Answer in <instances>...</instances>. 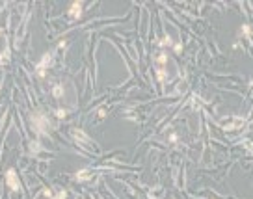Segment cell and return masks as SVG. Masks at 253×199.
I'll return each mask as SVG.
<instances>
[{
  "label": "cell",
  "instance_id": "8fae6325",
  "mask_svg": "<svg viewBox=\"0 0 253 199\" xmlns=\"http://www.w3.org/2000/svg\"><path fill=\"white\" fill-rule=\"evenodd\" d=\"M41 194H43V195H45V197H50V199L54 197V194H52V192L49 190V188H43V192H41Z\"/></svg>",
  "mask_w": 253,
  "mask_h": 199
},
{
  "label": "cell",
  "instance_id": "4fadbf2b",
  "mask_svg": "<svg viewBox=\"0 0 253 199\" xmlns=\"http://www.w3.org/2000/svg\"><path fill=\"white\" fill-rule=\"evenodd\" d=\"M56 115H58V117H63V115H65V110H63V108H60L58 112H56Z\"/></svg>",
  "mask_w": 253,
  "mask_h": 199
},
{
  "label": "cell",
  "instance_id": "3957f363",
  "mask_svg": "<svg viewBox=\"0 0 253 199\" xmlns=\"http://www.w3.org/2000/svg\"><path fill=\"white\" fill-rule=\"evenodd\" d=\"M6 182H8V188H9L11 192H19V190H21V182H19V179H17L15 169H8V171H6Z\"/></svg>",
  "mask_w": 253,
  "mask_h": 199
},
{
  "label": "cell",
  "instance_id": "5bb4252c",
  "mask_svg": "<svg viewBox=\"0 0 253 199\" xmlns=\"http://www.w3.org/2000/svg\"><path fill=\"white\" fill-rule=\"evenodd\" d=\"M169 141H171V143L177 141V134H171V136H169Z\"/></svg>",
  "mask_w": 253,
  "mask_h": 199
},
{
  "label": "cell",
  "instance_id": "30bf717a",
  "mask_svg": "<svg viewBox=\"0 0 253 199\" xmlns=\"http://www.w3.org/2000/svg\"><path fill=\"white\" fill-rule=\"evenodd\" d=\"M157 74H158V80H160V82H164V80H166V71H164L162 67L157 71Z\"/></svg>",
  "mask_w": 253,
  "mask_h": 199
},
{
  "label": "cell",
  "instance_id": "277c9868",
  "mask_svg": "<svg viewBox=\"0 0 253 199\" xmlns=\"http://www.w3.org/2000/svg\"><path fill=\"white\" fill-rule=\"evenodd\" d=\"M82 9H84V6H82V2H73L71 6H69V11H67V15L73 19V21H76L80 15H82Z\"/></svg>",
  "mask_w": 253,
  "mask_h": 199
},
{
  "label": "cell",
  "instance_id": "6da1fadb",
  "mask_svg": "<svg viewBox=\"0 0 253 199\" xmlns=\"http://www.w3.org/2000/svg\"><path fill=\"white\" fill-rule=\"evenodd\" d=\"M30 125H32V130H34L36 134H47L49 128H50V121L43 112H34L30 115Z\"/></svg>",
  "mask_w": 253,
  "mask_h": 199
},
{
  "label": "cell",
  "instance_id": "8992f818",
  "mask_svg": "<svg viewBox=\"0 0 253 199\" xmlns=\"http://www.w3.org/2000/svg\"><path fill=\"white\" fill-rule=\"evenodd\" d=\"M52 97H56V99H62L63 97V86L62 84H56L52 87Z\"/></svg>",
  "mask_w": 253,
  "mask_h": 199
},
{
  "label": "cell",
  "instance_id": "ba28073f",
  "mask_svg": "<svg viewBox=\"0 0 253 199\" xmlns=\"http://www.w3.org/2000/svg\"><path fill=\"white\" fill-rule=\"evenodd\" d=\"M166 62H168V54H166V52L158 54V58H157V63H158V65H164Z\"/></svg>",
  "mask_w": 253,
  "mask_h": 199
},
{
  "label": "cell",
  "instance_id": "52a82bcc",
  "mask_svg": "<svg viewBox=\"0 0 253 199\" xmlns=\"http://www.w3.org/2000/svg\"><path fill=\"white\" fill-rule=\"evenodd\" d=\"M90 177H91V171L90 169H80L78 173H76V179H78V181H87Z\"/></svg>",
  "mask_w": 253,
  "mask_h": 199
},
{
  "label": "cell",
  "instance_id": "5b68a950",
  "mask_svg": "<svg viewBox=\"0 0 253 199\" xmlns=\"http://www.w3.org/2000/svg\"><path fill=\"white\" fill-rule=\"evenodd\" d=\"M9 56H11V52H9V49L6 47L2 52H0V65H4V63H8L9 62Z\"/></svg>",
  "mask_w": 253,
  "mask_h": 199
},
{
  "label": "cell",
  "instance_id": "7a4b0ae2",
  "mask_svg": "<svg viewBox=\"0 0 253 199\" xmlns=\"http://www.w3.org/2000/svg\"><path fill=\"white\" fill-rule=\"evenodd\" d=\"M52 65V54L50 52H47V54H43V58L37 62V65H36V71H37V74L39 76H45V71H47V67H50Z\"/></svg>",
  "mask_w": 253,
  "mask_h": 199
},
{
  "label": "cell",
  "instance_id": "7c38bea8",
  "mask_svg": "<svg viewBox=\"0 0 253 199\" xmlns=\"http://www.w3.org/2000/svg\"><path fill=\"white\" fill-rule=\"evenodd\" d=\"M52 199H65V192H63V190L58 192V195H56V197H52Z\"/></svg>",
  "mask_w": 253,
  "mask_h": 199
},
{
  "label": "cell",
  "instance_id": "9c48e42d",
  "mask_svg": "<svg viewBox=\"0 0 253 199\" xmlns=\"http://www.w3.org/2000/svg\"><path fill=\"white\" fill-rule=\"evenodd\" d=\"M30 149H32V153H39L41 151V143L39 141H32L30 143Z\"/></svg>",
  "mask_w": 253,
  "mask_h": 199
}]
</instances>
